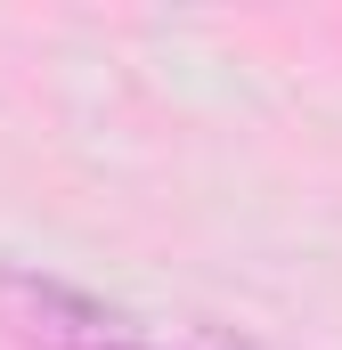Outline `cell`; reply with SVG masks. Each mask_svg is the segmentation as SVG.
I'll return each instance as SVG.
<instances>
[{
    "label": "cell",
    "instance_id": "obj_1",
    "mask_svg": "<svg viewBox=\"0 0 342 350\" xmlns=\"http://www.w3.org/2000/svg\"><path fill=\"white\" fill-rule=\"evenodd\" d=\"M0 326L33 350H171L122 310H106L98 293L41 277V269H0Z\"/></svg>",
    "mask_w": 342,
    "mask_h": 350
}]
</instances>
